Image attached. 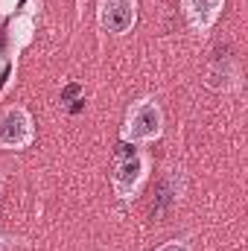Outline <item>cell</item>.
Segmentation results:
<instances>
[{"label":"cell","mask_w":248,"mask_h":251,"mask_svg":"<svg viewBox=\"0 0 248 251\" xmlns=\"http://www.w3.org/2000/svg\"><path fill=\"white\" fill-rule=\"evenodd\" d=\"M161 134H164V111H161V105L152 97H143V100L128 105L123 128H120L123 143H128V146H146V143L158 140Z\"/></svg>","instance_id":"6da1fadb"},{"label":"cell","mask_w":248,"mask_h":251,"mask_svg":"<svg viewBox=\"0 0 248 251\" xmlns=\"http://www.w3.org/2000/svg\"><path fill=\"white\" fill-rule=\"evenodd\" d=\"M146 178H149V158L143 152H134L128 143H123L117 158H114V167H111V187H114V193L123 201H128V199H134L140 193Z\"/></svg>","instance_id":"7a4b0ae2"},{"label":"cell","mask_w":248,"mask_h":251,"mask_svg":"<svg viewBox=\"0 0 248 251\" xmlns=\"http://www.w3.org/2000/svg\"><path fill=\"white\" fill-rule=\"evenodd\" d=\"M35 143V123L24 105H6L0 111V149H29Z\"/></svg>","instance_id":"3957f363"},{"label":"cell","mask_w":248,"mask_h":251,"mask_svg":"<svg viewBox=\"0 0 248 251\" xmlns=\"http://www.w3.org/2000/svg\"><path fill=\"white\" fill-rule=\"evenodd\" d=\"M97 21L102 32H111V35L131 32L137 24V0H99Z\"/></svg>","instance_id":"277c9868"},{"label":"cell","mask_w":248,"mask_h":251,"mask_svg":"<svg viewBox=\"0 0 248 251\" xmlns=\"http://www.w3.org/2000/svg\"><path fill=\"white\" fill-rule=\"evenodd\" d=\"M222 9H225V0H181V12H184L193 32L213 29V24L219 21Z\"/></svg>","instance_id":"5b68a950"},{"label":"cell","mask_w":248,"mask_h":251,"mask_svg":"<svg viewBox=\"0 0 248 251\" xmlns=\"http://www.w3.org/2000/svg\"><path fill=\"white\" fill-rule=\"evenodd\" d=\"M237 85H240V70H237L234 59L210 64V70H207V88H213V91H234Z\"/></svg>","instance_id":"8992f818"},{"label":"cell","mask_w":248,"mask_h":251,"mask_svg":"<svg viewBox=\"0 0 248 251\" xmlns=\"http://www.w3.org/2000/svg\"><path fill=\"white\" fill-rule=\"evenodd\" d=\"M155 251H193L187 246L184 240H170V243H164V246H158Z\"/></svg>","instance_id":"52a82bcc"},{"label":"cell","mask_w":248,"mask_h":251,"mask_svg":"<svg viewBox=\"0 0 248 251\" xmlns=\"http://www.w3.org/2000/svg\"><path fill=\"white\" fill-rule=\"evenodd\" d=\"M0 251H6V243H3V237H0Z\"/></svg>","instance_id":"ba28073f"},{"label":"cell","mask_w":248,"mask_h":251,"mask_svg":"<svg viewBox=\"0 0 248 251\" xmlns=\"http://www.w3.org/2000/svg\"><path fill=\"white\" fill-rule=\"evenodd\" d=\"M0 196H3V176H0Z\"/></svg>","instance_id":"9c48e42d"}]
</instances>
